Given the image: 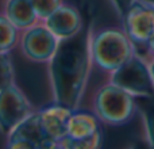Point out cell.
<instances>
[{
	"label": "cell",
	"instance_id": "6da1fadb",
	"mask_svg": "<svg viewBox=\"0 0 154 149\" xmlns=\"http://www.w3.org/2000/svg\"><path fill=\"white\" fill-rule=\"evenodd\" d=\"M91 34V24H84L76 35L60 40L50 60L54 102L72 110L80 107L92 65Z\"/></svg>",
	"mask_w": 154,
	"mask_h": 149
},
{
	"label": "cell",
	"instance_id": "7a4b0ae2",
	"mask_svg": "<svg viewBox=\"0 0 154 149\" xmlns=\"http://www.w3.org/2000/svg\"><path fill=\"white\" fill-rule=\"evenodd\" d=\"M135 52V46L123 27H106L91 34L92 62L108 74L119 69Z\"/></svg>",
	"mask_w": 154,
	"mask_h": 149
},
{
	"label": "cell",
	"instance_id": "3957f363",
	"mask_svg": "<svg viewBox=\"0 0 154 149\" xmlns=\"http://www.w3.org/2000/svg\"><path fill=\"white\" fill-rule=\"evenodd\" d=\"M92 111L103 125L118 128L127 125L135 118L138 102L123 88L108 81L96 91Z\"/></svg>",
	"mask_w": 154,
	"mask_h": 149
},
{
	"label": "cell",
	"instance_id": "277c9868",
	"mask_svg": "<svg viewBox=\"0 0 154 149\" xmlns=\"http://www.w3.org/2000/svg\"><path fill=\"white\" fill-rule=\"evenodd\" d=\"M109 81L137 99L154 98V80L149 62L138 52L119 69L109 74Z\"/></svg>",
	"mask_w": 154,
	"mask_h": 149
},
{
	"label": "cell",
	"instance_id": "5b68a950",
	"mask_svg": "<svg viewBox=\"0 0 154 149\" xmlns=\"http://www.w3.org/2000/svg\"><path fill=\"white\" fill-rule=\"evenodd\" d=\"M120 21L137 52H142L154 37V5L146 0H135Z\"/></svg>",
	"mask_w": 154,
	"mask_h": 149
},
{
	"label": "cell",
	"instance_id": "8992f818",
	"mask_svg": "<svg viewBox=\"0 0 154 149\" xmlns=\"http://www.w3.org/2000/svg\"><path fill=\"white\" fill-rule=\"evenodd\" d=\"M31 103L18 88L11 83L0 91V133L10 136L24 119L34 114Z\"/></svg>",
	"mask_w": 154,
	"mask_h": 149
},
{
	"label": "cell",
	"instance_id": "52a82bcc",
	"mask_svg": "<svg viewBox=\"0 0 154 149\" xmlns=\"http://www.w3.org/2000/svg\"><path fill=\"white\" fill-rule=\"evenodd\" d=\"M60 40L45 26H31L22 35V50L27 59L37 62L50 61Z\"/></svg>",
	"mask_w": 154,
	"mask_h": 149
},
{
	"label": "cell",
	"instance_id": "ba28073f",
	"mask_svg": "<svg viewBox=\"0 0 154 149\" xmlns=\"http://www.w3.org/2000/svg\"><path fill=\"white\" fill-rule=\"evenodd\" d=\"M45 26L58 40H65L76 35L84 27V22L75 5L62 4L45 19Z\"/></svg>",
	"mask_w": 154,
	"mask_h": 149
},
{
	"label": "cell",
	"instance_id": "9c48e42d",
	"mask_svg": "<svg viewBox=\"0 0 154 149\" xmlns=\"http://www.w3.org/2000/svg\"><path fill=\"white\" fill-rule=\"evenodd\" d=\"M73 110L54 102L38 111L42 130L48 140L62 141L68 136V123Z\"/></svg>",
	"mask_w": 154,
	"mask_h": 149
},
{
	"label": "cell",
	"instance_id": "30bf717a",
	"mask_svg": "<svg viewBox=\"0 0 154 149\" xmlns=\"http://www.w3.org/2000/svg\"><path fill=\"white\" fill-rule=\"evenodd\" d=\"M103 123L100 122L96 114L93 111H87V110H73L72 115L69 118L68 123V136L65 138L70 140H80L89 137L99 132Z\"/></svg>",
	"mask_w": 154,
	"mask_h": 149
},
{
	"label": "cell",
	"instance_id": "8fae6325",
	"mask_svg": "<svg viewBox=\"0 0 154 149\" xmlns=\"http://www.w3.org/2000/svg\"><path fill=\"white\" fill-rule=\"evenodd\" d=\"M5 16L18 30L30 29L38 21L31 0H8L5 4Z\"/></svg>",
	"mask_w": 154,
	"mask_h": 149
},
{
	"label": "cell",
	"instance_id": "7c38bea8",
	"mask_svg": "<svg viewBox=\"0 0 154 149\" xmlns=\"http://www.w3.org/2000/svg\"><path fill=\"white\" fill-rule=\"evenodd\" d=\"M10 136L22 137V138L30 140V141H32L37 147L39 144H42L45 140H48L45 136V133H43V130H42V126H41L38 111H35L34 114L30 115L27 119H24ZM10 136H7V137H10Z\"/></svg>",
	"mask_w": 154,
	"mask_h": 149
},
{
	"label": "cell",
	"instance_id": "4fadbf2b",
	"mask_svg": "<svg viewBox=\"0 0 154 149\" xmlns=\"http://www.w3.org/2000/svg\"><path fill=\"white\" fill-rule=\"evenodd\" d=\"M145 104L138 103V113L141 114L145 129V141L150 149H154V98L145 99Z\"/></svg>",
	"mask_w": 154,
	"mask_h": 149
},
{
	"label": "cell",
	"instance_id": "5bb4252c",
	"mask_svg": "<svg viewBox=\"0 0 154 149\" xmlns=\"http://www.w3.org/2000/svg\"><path fill=\"white\" fill-rule=\"evenodd\" d=\"M18 42V29L5 15H0V53H8Z\"/></svg>",
	"mask_w": 154,
	"mask_h": 149
},
{
	"label": "cell",
	"instance_id": "9a60e30c",
	"mask_svg": "<svg viewBox=\"0 0 154 149\" xmlns=\"http://www.w3.org/2000/svg\"><path fill=\"white\" fill-rule=\"evenodd\" d=\"M62 142H64L66 149H101V145H103V129H100L92 136L85 137V138H64Z\"/></svg>",
	"mask_w": 154,
	"mask_h": 149
},
{
	"label": "cell",
	"instance_id": "2e32d148",
	"mask_svg": "<svg viewBox=\"0 0 154 149\" xmlns=\"http://www.w3.org/2000/svg\"><path fill=\"white\" fill-rule=\"evenodd\" d=\"M31 3L38 19H43V21L49 15H51L60 5H62L61 0H31Z\"/></svg>",
	"mask_w": 154,
	"mask_h": 149
},
{
	"label": "cell",
	"instance_id": "e0dca14e",
	"mask_svg": "<svg viewBox=\"0 0 154 149\" xmlns=\"http://www.w3.org/2000/svg\"><path fill=\"white\" fill-rule=\"evenodd\" d=\"M14 81V69L7 53H0V91Z\"/></svg>",
	"mask_w": 154,
	"mask_h": 149
},
{
	"label": "cell",
	"instance_id": "ac0fdd59",
	"mask_svg": "<svg viewBox=\"0 0 154 149\" xmlns=\"http://www.w3.org/2000/svg\"><path fill=\"white\" fill-rule=\"evenodd\" d=\"M38 147L32 141L22 137H7V145L5 149H37Z\"/></svg>",
	"mask_w": 154,
	"mask_h": 149
},
{
	"label": "cell",
	"instance_id": "d6986e66",
	"mask_svg": "<svg viewBox=\"0 0 154 149\" xmlns=\"http://www.w3.org/2000/svg\"><path fill=\"white\" fill-rule=\"evenodd\" d=\"M134 2H135V0H111L112 5H114L115 11H116V14L119 15L120 19L123 18L125 12L128 10V7H130Z\"/></svg>",
	"mask_w": 154,
	"mask_h": 149
},
{
	"label": "cell",
	"instance_id": "ffe728a7",
	"mask_svg": "<svg viewBox=\"0 0 154 149\" xmlns=\"http://www.w3.org/2000/svg\"><path fill=\"white\" fill-rule=\"evenodd\" d=\"M37 149H66L62 141L58 140H45L42 144L38 145Z\"/></svg>",
	"mask_w": 154,
	"mask_h": 149
},
{
	"label": "cell",
	"instance_id": "44dd1931",
	"mask_svg": "<svg viewBox=\"0 0 154 149\" xmlns=\"http://www.w3.org/2000/svg\"><path fill=\"white\" fill-rule=\"evenodd\" d=\"M139 54H142V56H143L146 60L154 57V37L149 41V43L146 45V48H145L142 52H139Z\"/></svg>",
	"mask_w": 154,
	"mask_h": 149
},
{
	"label": "cell",
	"instance_id": "7402d4cb",
	"mask_svg": "<svg viewBox=\"0 0 154 149\" xmlns=\"http://www.w3.org/2000/svg\"><path fill=\"white\" fill-rule=\"evenodd\" d=\"M130 149H150V148H149V145H147V142L145 141V142H137V144L133 145Z\"/></svg>",
	"mask_w": 154,
	"mask_h": 149
},
{
	"label": "cell",
	"instance_id": "603a6c76",
	"mask_svg": "<svg viewBox=\"0 0 154 149\" xmlns=\"http://www.w3.org/2000/svg\"><path fill=\"white\" fill-rule=\"evenodd\" d=\"M147 62H149L150 72H152V76H153V80H154V57H152V59H147Z\"/></svg>",
	"mask_w": 154,
	"mask_h": 149
},
{
	"label": "cell",
	"instance_id": "cb8c5ba5",
	"mask_svg": "<svg viewBox=\"0 0 154 149\" xmlns=\"http://www.w3.org/2000/svg\"><path fill=\"white\" fill-rule=\"evenodd\" d=\"M146 2H149V3H152V4L154 5V0H146Z\"/></svg>",
	"mask_w": 154,
	"mask_h": 149
}]
</instances>
